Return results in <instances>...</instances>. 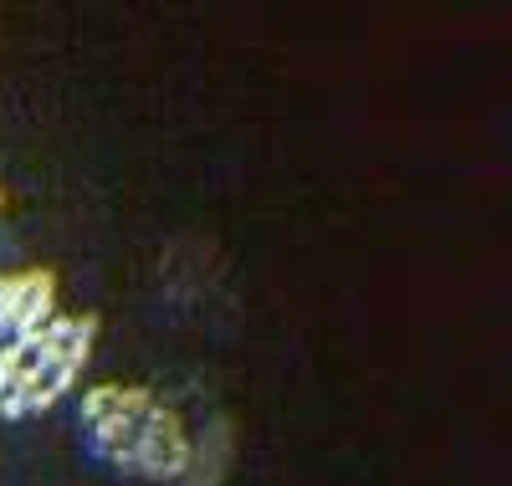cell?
Segmentation results:
<instances>
[{
    "label": "cell",
    "instance_id": "obj_3",
    "mask_svg": "<svg viewBox=\"0 0 512 486\" xmlns=\"http://www.w3.org/2000/svg\"><path fill=\"white\" fill-rule=\"evenodd\" d=\"M57 297L62 282L52 267H16V272H0V343L26 338L41 323L57 318Z\"/></svg>",
    "mask_w": 512,
    "mask_h": 486
},
{
    "label": "cell",
    "instance_id": "obj_1",
    "mask_svg": "<svg viewBox=\"0 0 512 486\" xmlns=\"http://www.w3.org/2000/svg\"><path fill=\"white\" fill-rule=\"evenodd\" d=\"M77 425L88 451L128 476V481H159L175 486L190 456V425L180 410L159 400L144 384H93L77 400Z\"/></svg>",
    "mask_w": 512,
    "mask_h": 486
},
{
    "label": "cell",
    "instance_id": "obj_2",
    "mask_svg": "<svg viewBox=\"0 0 512 486\" xmlns=\"http://www.w3.org/2000/svg\"><path fill=\"white\" fill-rule=\"evenodd\" d=\"M98 348L93 313H57L26 338L0 343V420H31L57 410L77 389Z\"/></svg>",
    "mask_w": 512,
    "mask_h": 486
},
{
    "label": "cell",
    "instance_id": "obj_4",
    "mask_svg": "<svg viewBox=\"0 0 512 486\" xmlns=\"http://www.w3.org/2000/svg\"><path fill=\"white\" fill-rule=\"evenodd\" d=\"M231 471H236V425L216 415L190 435V456L175 486H226Z\"/></svg>",
    "mask_w": 512,
    "mask_h": 486
}]
</instances>
